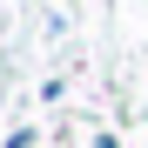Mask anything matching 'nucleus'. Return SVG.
Here are the masks:
<instances>
[{"label":"nucleus","mask_w":148,"mask_h":148,"mask_svg":"<svg viewBox=\"0 0 148 148\" xmlns=\"http://www.w3.org/2000/svg\"><path fill=\"white\" fill-rule=\"evenodd\" d=\"M94 148H121V141H114V135H101V141H94Z\"/></svg>","instance_id":"1"}]
</instances>
